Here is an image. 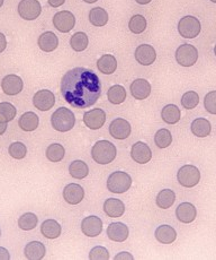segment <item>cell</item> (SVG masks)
<instances>
[{
  "mask_svg": "<svg viewBox=\"0 0 216 260\" xmlns=\"http://www.w3.org/2000/svg\"><path fill=\"white\" fill-rule=\"evenodd\" d=\"M89 21L94 26H105L108 23V13L102 7L93 8L89 13Z\"/></svg>",
  "mask_w": 216,
  "mask_h": 260,
  "instance_id": "cell-30",
  "label": "cell"
},
{
  "mask_svg": "<svg viewBox=\"0 0 216 260\" xmlns=\"http://www.w3.org/2000/svg\"><path fill=\"white\" fill-rule=\"evenodd\" d=\"M210 2H212V3H214V4H216V0H210Z\"/></svg>",
  "mask_w": 216,
  "mask_h": 260,
  "instance_id": "cell-53",
  "label": "cell"
},
{
  "mask_svg": "<svg viewBox=\"0 0 216 260\" xmlns=\"http://www.w3.org/2000/svg\"><path fill=\"white\" fill-rule=\"evenodd\" d=\"M155 239L162 244H171L176 238H177V232L176 230L170 226V225H161L154 232Z\"/></svg>",
  "mask_w": 216,
  "mask_h": 260,
  "instance_id": "cell-24",
  "label": "cell"
},
{
  "mask_svg": "<svg viewBox=\"0 0 216 260\" xmlns=\"http://www.w3.org/2000/svg\"><path fill=\"white\" fill-rule=\"evenodd\" d=\"M128 228L124 223H110L107 228L108 238L115 242H124L128 238Z\"/></svg>",
  "mask_w": 216,
  "mask_h": 260,
  "instance_id": "cell-19",
  "label": "cell"
},
{
  "mask_svg": "<svg viewBox=\"0 0 216 260\" xmlns=\"http://www.w3.org/2000/svg\"><path fill=\"white\" fill-rule=\"evenodd\" d=\"M176 202V193L171 189L161 190L157 196V205L162 209H168Z\"/></svg>",
  "mask_w": 216,
  "mask_h": 260,
  "instance_id": "cell-32",
  "label": "cell"
},
{
  "mask_svg": "<svg viewBox=\"0 0 216 260\" xmlns=\"http://www.w3.org/2000/svg\"><path fill=\"white\" fill-rule=\"evenodd\" d=\"M17 114V110L12 103L2 102L0 103V121L9 122L15 119Z\"/></svg>",
  "mask_w": 216,
  "mask_h": 260,
  "instance_id": "cell-37",
  "label": "cell"
},
{
  "mask_svg": "<svg viewBox=\"0 0 216 260\" xmlns=\"http://www.w3.org/2000/svg\"><path fill=\"white\" fill-rule=\"evenodd\" d=\"M83 2L87 3V4H94V3L98 2V0H83Z\"/></svg>",
  "mask_w": 216,
  "mask_h": 260,
  "instance_id": "cell-50",
  "label": "cell"
},
{
  "mask_svg": "<svg viewBox=\"0 0 216 260\" xmlns=\"http://www.w3.org/2000/svg\"><path fill=\"white\" fill-rule=\"evenodd\" d=\"M42 7L37 0H21L18 4V14L23 19L34 21L41 15Z\"/></svg>",
  "mask_w": 216,
  "mask_h": 260,
  "instance_id": "cell-8",
  "label": "cell"
},
{
  "mask_svg": "<svg viewBox=\"0 0 216 260\" xmlns=\"http://www.w3.org/2000/svg\"><path fill=\"white\" fill-rule=\"evenodd\" d=\"M83 122L92 130L102 128L106 122V113L102 109H93L83 114Z\"/></svg>",
  "mask_w": 216,
  "mask_h": 260,
  "instance_id": "cell-11",
  "label": "cell"
},
{
  "mask_svg": "<svg viewBox=\"0 0 216 260\" xmlns=\"http://www.w3.org/2000/svg\"><path fill=\"white\" fill-rule=\"evenodd\" d=\"M115 259H129V260H132L133 259V256L132 254H129L128 252H120V253H118V254H116V256H115Z\"/></svg>",
  "mask_w": 216,
  "mask_h": 260,
  "instance_id": "cell-47",
  "label": "cell"
},
{
  "mask_svg": "<svg viewBox=\"0 0 216 260\" xmlns=\"http://www.w3.org/2000/svg\"><path fill=\"white\" fill-rule=\"evenodd\" d=\"M33 104L39 111H49L55 104L54 94L49 89H41L33 96Z\"/></svg>",
  "mask_w": 216,
  "mask_h": 260,
  "instance_id": "cell-10",
  "label": "cell"
},
{
  "mask_svg": "<svg viewBox=\"0 0 216 260\" xmlns=\"http://www.w3.org/2000/svg\"><path fill=\"white\" fill-rule=\"evenodd\" d=\"M176 216L182 223H192L197 216V209L190 203H183L176 209Z\"/></svg>",
  "mask_w": 216,
  "mask_h": 260,
  "instance_id": "cell-18",
  "label": "cell"
},
{
  "mask_svg": "<svg viewBox=\"0 0 216 260\" xmlns=\"http://www.w3.org/2000/svg\"><path fill=\"white\" fill-rule=\"evenodd\" d=\"M104 212L108 217H120L125 213V205L122 201L116 198H108L104 203Z\"/></svg>",
  "mask_w": 216,
  "mask_h": 260,
  "instance_id": "cell-21",
  "label": "cell"
},
{
  "mask_svg": "<svg viewBox=\"0 0 216 260\" xmlns=\"http://www.w3.org/2000/svg\"><path fill=\"white\" fill-rule=\"evenodd\" d=\"M204 107L210 114H216V91L206 94L204 99Z\"/></svg>",
  "mask_w": 216,
  "mask_h": 260,
  "instance_id": "cell-43",
  "label": "cell"
},
{
  "mask_svg": "<svg viewBox=\"0 0 216 260\" xmlns=\"http://www.w3.org/2000/svg\"><path fill=\"white\" fill-rule=\"evenodd\" d=\"M107 98L112 104H120L126 100V91L122 85H114L108 89Z\"/></svg>",
  "mask_w": 216,
  "mask_h": 260,
  "instance_id": "cell-33",
  "label": "cell"
},
{
  "mask_svg": "<svg viewBox=\"0 0 216 260\" xmlns=\"http://www.w3.org/2000/svg\"><path fill=\"white\" fill-rule=\"evenodd\" d=\"M11 259V254L6 248L0 247V260H9Z\"/></svg>",
  "mask_w": 216,
  "mask_h": 260,
  "instance_id": "cell-44",
  "label": "cell"
},
{
  "mask_svg": "<svg viewBox=\"0 0 216 260\" xmlns=\"http://www.w3.org/2000/svg\"><path fill=\"white\" fill-rule=\"evenodd\" d=\"M94 161L98 164H109L116 157V147L108 141H99L94 145L92 149Z\"/></svg>",
  "mask_w": 216,
  "mask_h": 260,
  "instance_id": "cell-2",
  "label": "cell"
},
{
  "mask_svg": "<svg viewBox=\"0 0 216 260\" xmlns=\"http://www.w3.org/2000/svg\"><path fill=\"white\" fill-rule=\"evenodd\" d=\"M38 218L34 213H25L18 219V226L24 231H31L36 228Z\"/></svg>",
  "mask_w": 216,
  "mask_h": 260,
  "instance_id": "cell-35",
  "label": "cell"
},
{
  "mask_svg": "<svg viewBox=\"0 0 216 260\" xmlns=\"http://www.w3.org/2000/svg\"><path fill=\"white\" fill-rule=\"evenodd\" d=\"M81 231L87 237H98L103 231V221L97 216L84 217L81 222Z\"/></svg>",
  "mask_w": 216,
  "mask_h": 260,
  "instance_id": "cell-14",
  "label": "cell"
},
{
  "mask_svg": "<svg viewBox=\"0 0 216 260\" xmlns=\"http://www.w3.org/2000/svg\"><path fill=\"white\" fill-rule=\"evenodd\" d=\"M69 173L72 178L81 180L83 178H86L89 174V168L83 161L77 159V161H73L71 164H70Z\"/></svg>",
  "mask_w": 216,
  "mask_h": 260,
  "instance_id": "cell-31",
  "label": "cell"
},
{
  "mask_svg": "<svg viewBox=\"0 0 216 260\" xmlns=\"http://www.w3.org/2000/svg\"><path fill=\"white\" fill-rule=\"evenodd\" d=\"M23 86L24 84L22 78L17 75H7L2 81V88L4 93L6 95H11V96L21 93L23 91Z\"/></svg>",
  "mask_w": 216,
  "mask_h": 260,
  "instance_id": "cell-13",
  "label": "cell"
},
{
  "mask_svg": "<svg viewBox=\"0 0 216 260\" xmlns=\"http://www.w3.org/2000/svg\"><path fill=\"white\" fill-rule=\"evenodd\" d=\"M154 143L159 148H167L172 143L171 133L168 129H160L154 136Z\"/></svg>",
  "mask_w": 216,
  "mask_h": 260,
  "instance_id": "cell-38",
  "label": "cell"
},
{
  "mask_svg": "<svg viewBox=\"0 0 216 260\" xmlns=\"http://www.w3.org/2000/svg\"><path fill=\"white\" fill-rule=\"evenodd\" d=\"M199 103V95L194 92V91H189L186 92L183 98H182V106L187 109V110H192L195 109L196 107L198 106Z\"/></svg>",
  "mask_w": 216,
  "mask_h": 260,
  "instance_id": "cell-41",
  "label": "cell"
},
{
  "mask_svg": "<svg viewBox=\"0 0 216 260\" xmlns=\"http://www.w3.org/2000/svg\"><path fill=\"white\" fill-rule=\"evenodd\" d=\"M25 257L29 260H41L45 257L47 249L45 246L39 241H32L26 244L24 249Z\"/></svg>",
  "mask_w": 216,
  "mask_h": 260,
  "instance_id": "cell-22",
  "label": "cell"
},
{
  "mask_svg": "<svg viewBox=\"0 0 216 260\" xmlns=\"http://www.w3.org/2000/svg\"><path fill=\"white\" fill-rule=\"evenodd\" d=\"M54 27L62 33H68L71 31L76 24V17L72 13L68 11L59 12L53 17Z\"/></svg>",
  "mask_w": 216,
  "mask_h": 260,
  "instance_id": "cell-9",
  "label": "cell"
},
{
  "mask_svg": "<svg viewBox=\"0 0 216 260\" xmlns=\"http://www.w3.org/2000/svg\"><path fill=\"white\" fill-rule=\"evenodd\" d=\"M131 156L137 163H149L152 158L151 148L143 142H138L133 145L132 149H131Z\"/></svg>",
  "mask_w": 216,
  "mask_h": 260,
  "instance_id": "cell-15",
  "label": "cell"
},
{
  "mask_svg": "<svg viewBox=\"0 0 216 260\" xmlns=\"http://www.w3.org/2000/svg\"><path fill=\"white\" fill-rule=\"evenodd\" d=\"M214 53H215V56H216V44H215V47H214Z\"/></svg>",
  "mask_w": 216,
  "mask_h": 260,
  "instance_id": "cell-52",
  "label": "cell"
},
{
  "mask_svg": "<svg viewBox=\"0 0 216 260\" xmlns=\"http://www.w3.org/2000/svg\"><path fill=\"white\" fill-rule=\"evenodd\" d=\"M178 182L185 188H193L197 186L200 180L199 170L194 166H184L177 173Z\"/></svg>",
  "mask_w": 216,
  "mask_h": 260,
  "instance_id": "cell-6",
  "label": "cell"
},
{
  "mask_svg": "<svg viewBox=\"0 0 216 260\" xmlns=\"http://www.w3.org/2000/svg\"><path fill=\"white\" fill-rule=\"evenodd\" d=\"M90 260H107L109 259V252L106 248L104 247H95L90 250L89 253Z\"/></svg>",
  "mask_w": 216,
  "mask_h": 260,
  "instance_id": "cell-42",
  "label": "cell"
},
{
  "mask_svg": "<svg viewBox=\"0 0 216 260\" xmlns=\"http://www.w3.org/2000/svg\"><path fill=\"white\" fill-rule=\"evenodd\" d=\"M161 117L165 123L175 124L182 118V113H180V109L177 106H175V104H168V106H165L162 109Z\"/></svg>",
  "mask_w": 216,
  "mask_h": 260,
  "instance_id": "cell-29",
  "label": "cell"
},
{
  "mask_svg": "<svg viewBox=\"0 0 216 260\" xmlns=\"http://www.w3.org/2000/svg\"><path fill=\"white\" fill-rule=\"evenodd\" d=\"M48 2L51 7L58 8L60 6H62V5L65 3V0H48Z\"/></svg>",
  "mask_w": 216,
  "mask_h": 260,
  "instance_id": "cell-46",
  "label": "cell"
},
{
  "mask_svg": "<svg viewBox=\"0 0 216 260\" xmlns=\"http://www.w3.org/2000/svg\"><path fill=\"white\" fill-rule=\"evenodd\" d=\"M132 132V128H131V124L123 118H117L112 121L109 126V134L110 136L114 137L115 139H126Z\"/></svg>",
  "mask_w": 216,
  "mask_h": 260,
  "instance_id": "cell-12",
  "label": "cell"
},
{
  "mask_svg": "<svg viewBox=\"0 0 216 260\" xmlns=\"http://www.w3.org/2000/svg\"><path fill=\"white\" fill-rule=\"evenodd\" d=\"M6 130H7V122L0 121V136L6 133Z\"/></svg>",
  "mask_w": 216,
  "mask_h": 260,
  "instance_id": "cell-48",
  "label": "cell"
},
{
  "mask_svg": "<svg viewBox=\"0 0 216 260\" xmlns=\"http://www.w3.org/2000/svg\"><path fill=\"white\" fill-rule=\"evenodd\" d=\"M139 5H147L149 3H151L152 0H135Z\"/></svg>",
  "mask_w": 216,
  "mask_h": 260,
  "instance_id": "cell-49",
  "label": "cell"
},
{
  "mask_svg": "<svg viewBox=\"0 0 216 260\" xmlns=\"http://www.w3.org/2000/svg\"><path fill=\"white\" fill-rule=\"evenodd\" d=\"M8 152H9V155H11L13 158L22 159L26 156L27 147H26V145H24L21 142H15V143L9 145Z\"/></svg>",
  "mask_w": 216,
  "mask_h": 260,
  "instance_id": "cell-40",
  "label": "cell"
},
{
  "mask_svg": "<svg viewBox=\"0 0 216 260\" xmlns=\"http://www.w3.org/2000/svg\"><path fill=\"white\" fill-rule=\"evenodd\" d=\"M176 60L183 67H192L197 62L198 51L192 44H183L176 51Z\"/></svg>",
  "mask_w": 216,
  "mask_h": 260,
  "instance_id": "cell-7",
  "label": "cell"
},
{
  "mask_svg": "<svg viewBox=\"0 0 216 260\" xmlns=\"http://www.w3.org/2000/svg\"><path fill=\"white\" fill-rule=\"evenodd\" d=\"M131 93L137 100H145L151 94V85L143 78H138L131 84Z\"/></svg>",
  "mask_w": 216,
  "mask_h": 260,
  "instance_id": "cell-20",
  "label": "cell"
},
{
  "mask_svg": "<svg viewBox=\"0 0 216 260\" xmlns=\"http://www.w3.org/2000/svg\"><path fill=\"white\" fill-rule=\"evenodd\" d=\"M52 127L60 133H67L71 130L76 123V117L71 110L67 108H60L51 117Z\"/></svg>",
  "mask_w": 216,
  "mask_h": 260,
  "instance_id": "cell-3",
  "label": "cell"
},
{
  "mask_svg": "<svg viewBox=\"0 0 216 260\" xmlns=\"http://www.w3.org/2000/svg\"><path fill=\"white\" fill-rule=\"evenodd\" d=\"M7 48V40L6 37L3 33H0V53L5 51V49Z\"/></svg>",
  "mask_w": 216,
  "mask_h": 260,
  "instance_id": "cell-45",
  "label": "cell"
},
{
  "mask_svg": "<svg viewBox=\"0 0 216 260\" xmlns=\"http://www.w3.org/2000/svg\"><path fill=\"white\" fill-rule=\"evenodd\" d=\"M89 44V39L86 33L83 32H77L70 39V46L74 50V51L80 52L86 50Z\"/></svg>",
  "mask_w": 216,
  "mask_h": 260,
  "instance_id": "cell-34",
  "label": "cell"
},
{
  "mask_svg": "<svg viewBox=\"0 0 216 260\" xmlns=\"http://www.w3.org/2000/svg\"><path fill=\"white\" fill-rule=\"evenodd\" d=\"M38 122L39 119L37 117V114L32 111H28L26 113H24L23 116L19 118L18 124L24 132H34V130L38 127Z\"/></svg>",
  "mask_w": 216,
  "mask_h": 260,
  "instance_id": "cell-28",
  "label": "cell"
},
{
  "mask_svg": "<svg viewBox=\"0 0 216 260\" xmlns=\"http://www.w3.org/2000/svg\"><path fill=\"white\" fill-rule=\"evenodd\" d=\"M0 236H2V231H0Z\"/></svg>",
  "mask_w": 216,
  "mask_h": 260,
  "instance_id": "cell-54",
  "label": "cell"
},
{
  "mask_svg": "<svg viewBox=\"0 0 216 260\" xmlns=\"http://www.w3.org/2000/svg\"><path fill=\"white\" fill-rule=\"evenodd\" d=\"M190 129H192V133L195 135V136L203 138V137L209 136L210 132H212V124H210V122L207 119L197 118L192 122Z\"/></svg>",
  "mask_w": 216,
  "mask_h": 260,
  "instance_id": "cell-25",
  "label": "cell"
},
{
  "mask_svg": "<svg viewBox=\"0 0 216 260\" xmlns=\"http://www.w3.org/2000/svg\"><path fill=\"white\" fill-rule=\"evenodd\" d=\"M97 67L100 73L105 75H110L116 72L117 69V60L112 54H104L97 61Z\"/></svg>",
  "mask_w": 216,
  "mask_h": 260,
  "instance_id": "cell-26",
  "label": "cell"
},
{
  "mask_svg": "<svg viewBox=\"0 0 216 260\" xmlns=\"http://www.w3.org/2000/svg\"><path fill=\"white\" fill-rule=\"evenodd\" d=\"M4 5V0H0V7H2Z\"/></svg>",
  "mask_w": 216,
  "mask_h": 260,
  "instance_id": "cell-51",
  "label": "cell"
},
{
  "mask_svg": "<svg viewBox=\"0 0 216 260\" xmlns=\"http://www.w3.org/2000/svg\"><path fill=\"white\" fill-rule=\"evenodd\" d=\"M200 29H202V25H200L198 18L190 16V15L183 17L178 24V32L185 39H194L198 37Z\"/></svg>",
  "mask_w": 216,
  "mask_h": 260,
  "instance_id": "cell-5",
  "label": "cell"
},
{
  "mask_svg": "<svg viewBox=\"0 0 216 260\" xmlns=\"http://www.w3.org/2000/svg\"><path fill=\"white\" fill-rule=\"evenodd\" d=\"M65 155V149L60 144H52L47 148V157L51 162H60L62 161Z\"/></svg>",
  "mask_w": 216,
  "mask_h": 260,
  "instance_id": "cell-36",
  "label": "cell"
},
{
  "mask_svg": "<svg viewBox=\"0 0 216 260\" xmlns=\"http://www.w3.org/2000/svg\"><path fill=\"white\" fill-rule=\"evenodd\" d=\"M84 197L83 188L77 183H70L63 190L64 201L70 205H77L81 203Z\"/></svg>",
  "mask_w": 216,
  "mask_h": 260,
  "instance_id": "cell-17",
  "label": "cell"
},
{
  "mask_svg": "<svg viewBox=\"0 0 216 260\" xmlns=\"http://www.w3.org/2000/svg\"><path fill=\"white\" fill-rule=\"evenodd\" d=\"M41 232L45 238L48 239H57L61 236L62 229L55 219H47L42 223Z\"/></svg>",
  "mask_w": 216,
  "mask_h": 260,
  "instance_id": "cell-27",
  "label": "cell"
},
{
  "mask_svg": "<svg viewBox=\"0 0 216 260\" xmlns=\"http://www.w3.org/2000/svg\"><path fill=\"white\" fill-rule=\"evenodd\" d=\"M61 94L70 106L84 109L94 106L102 94V83L93 71L87 68H73L61 82Z\"/></svg>",
  "mask_w": 216,
  "mask_h": 260,
  "instance_id": "cell-1",
  "label": "cell"
},
{
  "mask_svg": "<svg viewBox=\"0 0 216 260\" xmlns=\"http://www.w3.org/2000/svg\"><path fill=\"white\" fill-rule=\"evenodd\" d=\"M128 28L129 31L134 34L143 33L145 31V28H147V19H145L142 15H134V16L129 19Z\"/></svg>",
  "mask_w": 216,
  "mask_h": 260,
  "instance_id": "cell-39",
  "label": "cell"
},
{
  "mask_svg": "<svg viewBox=\"0 0 216 260\" xmlns=\"http://www.w3.org/2000/svg\"><path fill=\"white\" fill-rule=\"evenodd\" d=\"M157 53L152 46L149 44H141L135 50V59L137 61L143 66H150L155 61Z\"/></svg>",
  "mask_w": 216,
  "mask_h": 260,
  "instance_id": "cell-16",
  "label": "cell"
},
{
  "mask_svg": "<svg viewBox=\"0 0 216 260\" xmlns=\"http://www.w3.org/2000/svg\"><path fill=\"white\" fill-rule=\"evenodd\" d=\"M37 44L44 52H52L59 46V39L53 32H44L38 38Z\"/></svg>",
  "mask_w": 216,
  "mask_h": 260,
  "instance_id": "cell-23",
  "label": "cell"
},
{
  "mask_svg": "<svg viewBox=\"0 0 216 260\" xmlns=\"http://www.w3.org/2000/svg\"><path fill=\"white\" fill-rule=\"evenodd\" d=\"M132 186V178L129 174L123 171L113 172L108 177L107 188L113 193H123L126 192Z\"/></svg>",
  "mask_w": 216,
  "mask_h": 260,
  "instance_id": "cell-4",
  "label": "cell"
}]
</instances>
